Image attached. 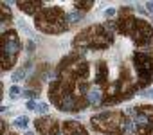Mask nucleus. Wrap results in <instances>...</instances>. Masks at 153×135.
<instances>
[{
  "instance_id": "nucleus-2",
  "label": "nucleus",
  "mask_w": 153,
  "mask_h": 135,
  "mask_svg": "<svg viewBox=\"0 0 153 135\" xmlns=\"http://www.w3.org/2000/svg\"><path fill=\"white\" fill-rule=\"evenodd\" d=\"M114 43V33L108 31L105 25H90L83 29L79 34H76L72 45L76 52H87V50H105Z\"/></svg>"
},
{
  "instance_id": "nucleus-13",
  "label": "nucleus",
  "mask_w": 153,
  "mask_h": 135,
  "mask_svg": "<svg viewBox=\"0 0 153 135\" xmlns=\"http://www.w3.org/2000/svg\"><path fill=\"white\" fill-rule=\"evenodd\" d=\"M81 18H83L81 13H68V15H67V22H68V25H72V24H76V22H79Z\"/></svg>"
},
{
  "instance_id": "nucleus-23",
  "label": "nucleus",
  "mask_w": 153,
  "mask_h": 135,
  "mask_svg": "<svg viewBox=\"0 0 153 135\" xmlns=\"http://www.w3.org/2000/svg\"><path fill=\"white\" fill-rule=\"evenodd\" d=\"M4 135H15V133H11V131H9V133H4Z\"/></svg>"
},
{
  "instance_id": "nucleus-8",
  "label": "nucleus",
  "mask_w": 153,
  "mask_h": 135,
  "mask_svg": "<svg viewBox=\"0 0 153 135\" xmlns=\"http://www.w3.org/2000/svg\"><path fill=\"white\" fill-rule=\"evenodd\" d=\"M34 128L40 135H59L61 133V126L59 122L51 117V115H43V117H38L34 121Z\"/></svg>"
},
{
  "instance_id": "nucleus-16",
  "label": "nucleus",
  "mask_w": 153,
  "mask_h": 135,
  "mask_svg": "<svg viewBox=\"0 0 153 135\" xmlns=\"http://www.w3.org/2000/svg\"><path fill=\"white\" fill-rule=\"evenodd\" d=\"M36 112H38V113H42V115H47V112H49V105H47V103H40Z\"/></svg>"
},
{
  "instance_id": "nucleus-21",
  "label": "nucleus",
  "mask_w": 153,
  "mask_h": 135,
  "mask_svg": "<svg viewBox=\"0 0 153 135\" xmlns=\"http://www.w3.org/2000/svg\"><path fill=\"white\" fill-rule=\"evenodd\" d=\"M146 96H149V97H153V88H151V90H148V92H146Z\"/></svg>"
},
{
  "instance_id": "nucleus-11",
  "label": "nucleus",
  "mask_w": 153,
  "mask_h": 135,
  "mask_svg": "<svg viewBox=\"0 0 153 135\" xmlns=\"http://www.w3.org/2000/svg\"><path fill=\"white\" fill-rule=\"evenodd\" d=\"M74 7L76 9H79V11H83V13H87V11H90L92 7H94V2L92 0H78V2H74Z\"/></svg>"
},
{
  "instance_id": "nucleus-19",
  "label": "nucleus",
  "mask_w": 153,
  "mask_h": 135,
  "mask_svg": "<svg viewBox=\"0 0 153 135\" xmlns=\"http://www.w3.org/2000/svg\"><path fill=\"white\" fill-rule=\"evenodd\" d=\"M27 50H29V52H33V50H34V43H33V42H29V43H27Z\"/></svg>"
},
{
  "instance_id": "nucleus-22",
  "label": "nucleus",
  "mask_w": 153,
  "mask_h": 135,
  "mask_svg": "<svg viewBox=\"0 0 153 135\" xmlns=\"http://www.w3.org/2000/svg\"><path fill=\"white\" fill-rule=\"evenodd\" d=\"M25 135H34V133H33V131H27V133H25Z\"/></svg>"
},
{
  "instance_id": "nucleus-5",
  "label": "nucleus",
  "mask_w": 153,
  "mask_h": 135,
  "mask_svg": "<svg viewBox=\"0 0 153 135\" xmlns=\"http://www.w3.org/2000/svg\"><path fill=\"white\" fill-rule=\"evenodd\" d=\"M20 49H22V43H20V36L15 29H7L2 33V70H11L16 59H18V54H20Z\"/></svg>"
},
{
  "instance_id": "nucleus-10",
  "label": "nucleus",
  "mask_w": 153,
  "mask_h": 135,
  "mask_svg": "<svg viewBox=\"0 0 153 135\" xmlns=\"http://www.w3.org/2000/svg\"><path fill=\"white\" fill-rule=\"evenodd\" d=\"M0 7H2V24L9 25V24H11V9H9V2H2V4H0Z\"/></svg>"
},
{
  "instance_id": "nucleus-12",
  "label": "nucleus",
  "mask_w": 153,
  "mask_h": 135,
  "mask_svg": "<svg viewBox=\"0 0 153 135\" xmlns=\"http://www.w3.org/2000/svg\"><path fill=\"white\" fill-rule=\"evenodd\" d=\"M27 69H29V61L25 63V67H22L20 70H16V72L13 74V81H22V79L25 78V72H27Z\"/></svg>"
},
{
  "instance_id": "nucleus-1",
  "label": "nucleus",
  "mask_w": 153,
  "mask_h": 135,
  "mask_svg": "<svg viewBox=\"0 0 153 135\" xmlns=\"http://www.w3.org/2000/svg\"><path fill=\"white\" fill-rule=\"evenodd\" d=\"M115 22H117V33L131 38V42L137 47H144L153 42V27L146 20L137 18L130 7H123Z\"/></svg>"
},
{
  "instance_id": "nucleus-17",
  "label": "nucleus",
  "mask_w": 153,
  "mask_h": 135,
  "mask_svg": "<svg viewBox=\"0 0 153 135\" xmlns=\"http://www.w3.org/2000/svg\"><path fill=\"white\" fill-rule=\"evenodd\" d=\"M25 106H27V110H33V112H36V110H38V105H36L34 101H27V105H25Z\"/></svg>"
},
{
  "instance_id": "nucleus-9",
  "label": "nucleus",
  "mask_w": 153,
  "mask_h": 135,
  "mask_svg": "<svg viewBox=\"0 0 153 135\" xmlns=\"http://www.w3.org/2000/svg\"><path fill=\"white\" fill-rule=\"evenodd\" d=\"M16 7L22 9L25 15H38L43 9V2H16Z\"/></svg>"
},
{
  "instance_id": "nucleus-18",
  "label": "nucleus",
  "mask_w": 153,
  "mask_h": 135,
  "mask_svg": "<svg viewBox=\"0 0 153 135\" xmlns=\"http://www.w3.org/2000/svg\"><path fill=\"white\" fill-rule=\"evenodd\" d=\"M105 15H106V16H108V18H112V16H114V15H115V7H108V9H106V11H105Z\"/></svg>"
},
{
  "instance_id": "nucleus-14",
  "label": "nucleus",
  "mask_w": 153,
  "mask_h": 135,
  "mask_svg": "<svg viewBox=\"0 0 153 135\" xmlns=\"http://www.w3.org/2000/svg\"><path fill=\"white\" fill-rule=\"evenodd\" d=\"M13 124H15L16 128H27V124H29V119H27L25 115H22V117H16Z\"/></svg>"
},
{
  "instance_id": "nucleus-4",
  "label": "nucleus",
  "mask_w": 153,
  "mask_h": 135,
  "mask_svg": "<svg viewBox=\"0 0 153 135\" xmlns=\"http://www.w3.org/2000/svg\"><path fill=\"white\" fill-rule=\"evenodd\" d=\"M90 124L96 131L105 135H123L128 128L126 113L123 112H101L90 119Z\"/></svg>"
},
{
  "instance_id": "nucleus-3",
  "label": "nucleus",
  "mask_w": 153,
  "mask_h": 135,
  "mask_svg": "<svg viewBox=\"0 0 153 135\" xmlns=\"http://www.w3.org/2000/svg\"><path fill=\"white\" fill-rule=\"evenodd\" d=\"M34 27L45 34H61L70 25L61 7H43L34 16Z\"/></svg>"
},
{
  "instance_id": "nucleus-7",
  "label": "nucleus",
  "mask_w": 153,
  "mask_h": 135,
  "mask_svg": "<svg viewBox=\"0 0 153 135\" xmlns=\"http://www.w3.org/2000/svg\"><path fill=\"white\" fill-rule=\"evenodd\" d=\"M128 115L133 119L137 135H153V106L128 108Z\"/></svg>"
},
{
  "instance_id": "nucleus-6",
  "label": "nucleus",
  "mask_w": 153,
  "mask_h": 135,
  "mask_svg": "<svg viewBox=\"0 0 153 135\" xmlns=\"http://www.w3.org/2000/svg\"><path fill=\"white\" fill-rule=\"evenodd\" d=\"M133 67H135V74H137V87L144 88L151 85L153 81V54L146 50H135L133 56Z\"/></svg>"
},
{
  "instance_id": "nucleus-15",
  "label": "nucleus",
  "mask_w": 153,
  "mask_h": 135,
  "mask_svg": "<svg viewBox=\"0 0 153 135\" xmlns=\"http://www.w3.org/2000/svg\"><path fill=\"white\" fill-rule=\"evenodd\" d=\"M22 94V88L18 87V85H13L11 88H9V97H18Z\"/></svg>"
},
{
  "instance_id": "nucleus-20",
  "label": "nucleus",
  "mask_w": 153,
  "mask_h": 135,
  "mask_svg": "<svg viewBox=\"0 0 153 135\" xmlns=\"http://www.w3.org/2000/svg\"><path fill=\"white\" fill-rule=\"evenodd\" d=\"M146 7H148V11H153V2H148Z\"/></svg>"
}]
</instances>
